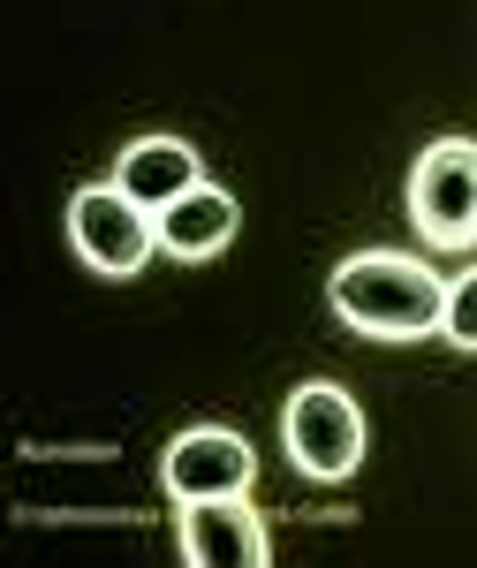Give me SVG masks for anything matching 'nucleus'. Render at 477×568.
<instances>
[{
  "instance_id": "9",
  "label": "nucleus",
  "mask_w": 477,
  "mask_h": 568,
  "mask_svg": "<svg viewBox=\"0 0 477 568\" xmlns=\"http://www.w3.org/2000/svg\"><path fill=\"white\" fill-rule=\"evenodd\" d=\"M439 342H447V349H463V356H477V258L447 281V318H439Z\"/></svg>"
},
{
  "instance_id": "3",
  "label": "nucleus",
  "mask_w": 477,
  "mask_h": 568,
  "mask_svg": "<svg viewBox=\"0 0 477 568\" xmlns=\"http://www.w3.org/2000/svg\"><path fill=\"white\" fill-rule=\"evenodd\" d=\"M402 205L425 251H470L477 243V136H433L402 182Z\"/></svg>"
},
{
  "instance_id": "2",
  "label": "nucleus",
  "mask_w": 477,
  "mask_h": 568,
  "mask_svg": "<svg viewBox=\"0 0 477 568\" xmlns=\"http://www.w3.org/2000/svg\"><path fill=\"white\" fill-rule=\"evenodd\" d=\"M281 447H288V470L311 485H348L364 470V409L356 394L334 387V379H304V387L281 402Z\"/></svg>"
},
{
  "instance_id": "6",
  "label": "nucleus",
  "mask_w": 477,
  "mask_h": 568,
  "mask_svg": "<svg viewBox=\"0 0 477 568\" xmlns=\"http://www.w3.org/2000/svg\"><path fill=\"white\" fill-rule=\"evenodd\" d=\"M174 554L190 568H265L273 561V538H265V516L251 508V493L174 500Z\"/></svg>"
},
{
  "instance_id": "4",
  "label": "nucleus",
  "mask_w": 477,
  "mask_h": 568,
  "mask_svg": "<svg viewBox=\"0 0 477 568\" xmlns=\"http://www.w3.org/2000/svg\"><path fill=\"white\" fill-rule=\"evenodd\" d=\"M69 243H77V258H84L99 281H136L144 265L160 258V227H152V213H144L114 175L84 182V190L69 197Z\"/></svg>"
},
{
  "instance_id": "7",
  "label": "nucleus",
  "mask_w": 477,
  "mask_h": 568,
  "mask_svg": "<svg viewBox=\"0 0 477 568\" xmlns=\"http://www.w3.org/2000/svg\"><path fill=\"white\" fill-rule=\"evenodd\" d=\"M152 227H160V258L205 265V258H220V251L243 235V205H235V190L197 182V190H182L174 205H160V213H152Z\"/></svg>"
},
{
  "instance_id": "1",
  "label": "nucleus",
  "mask_w": 477,
  "mask_h": 568,
  "mask_svg": "<svg viewBox=\"0 0 477 568\" xmlns=\"http://www.w3.org/2000/svg\"><path fill=\"white\" fill-rule=\"evenodd\" d=\"M326 304L364 342H433L447 318V281L409 251H356L326 273Z\"/></svg>"
},
{
  "instance_id": "5",
  "label": "nucleus",
  "mask_w": 477,
  "mask_h": 568,
  "mask_svg": "<svg viewBox=\"0 0 477 568\" xmlns=\"http://www.w3.org/2000/svg\"><path fill=\"white\" fill-rule=\"evenodd\" d=\"M258 485V447L235 425H190L160 447V493L168 500H227Z\"/></svg>"
},
{
  "instance_id": "8",
  "label": "nucleus",
  "mask_w": 477,
  "mask_h": 568,
  "mask_svg": "<svg viewBox=\"0 0 477 568\" xmlns=\"http://www.w3.org/2000/svg\"><path fill=\"white\" fill-rule=\"evenodd\" d=\"M114 182L130 190L144 213H160V205L182 197V190H197V182H205V160H197V144H190V136H130V144H122V160H114Z\"/></svg>"
}]
</instances>
